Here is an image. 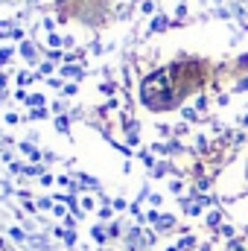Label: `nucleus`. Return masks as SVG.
<instances>
[{
  "label": "nucleus",
  "mask_w": 248,
  "mask_h": 251,
  "mask_svg": "<svg viewBox=\"0 0 248 251\" xmlns=\"http://www.w3.org/2000/svg\"><path fill=\"white\" fill-rule=\"evenodd\" d=\"M152 91H158V94L167 91V76H164V73H158L152 82H146V97H152Z\"/></svg>",
  "instance_id": "obj_1"
}]
</instances>
